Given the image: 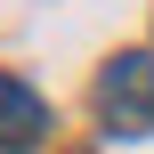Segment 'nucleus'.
Returning <instances> with one entry per match:
<instances>
[{
    "label": "nucleus",
    "mask_w": 154,
    "mask_h": 154,
    "mask_svg": "<svg viewBox=\"0 0 154 154\" xmlns=\"http://www.w3.org/2000/svg\"><path fill=\"white\" fill-rule=\"evenodd\" d=\"M97 106H106V122H114L122 138L154 130V57H146V49H130V57H114V65H106Z\"/></svg>",
    "instance_id": "1"
},
{
    "label": "nucleus",
    "mask_w": 154,
    "mask_h": 154,
    "mask_svg": "<svg viewBox=\"0 0 154 154\" xmlns=\"http://www.w3.org/2000/svg\"><path fill=\"white\" fill-rule=\"evenodd\" d=\"M41 138H49V106H41V89L16 81V73H0V146H8V154H32Z\"/></svg>",
    "instance_id": "2"
}]
</instances>
